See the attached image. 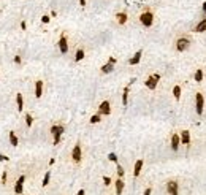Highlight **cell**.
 <instances>
[{
    "label": "cell",
    "mask_w": 206,
    "mask_h": 195,
    "mask_svg": "<svg viewBox=\"0 0 206 195\" xmlns=\"http://www.w3.org/2000/svg\"><path fill=\"white\" fill-rule=\"evenodd\" d=\"M165 190H167L168 195H179V182L176 181V179H170V181H167Z\"/></svg>",
    "instance_id": "cell-1"
},
{
    "label": "cell",
    "mask_w": 206,
    "mask_h": 195,
    "mask_svg": "<svg viewBox=\"0 0 206 195\" xmlns=\"http://www.w3.org/2000/svg\"><path fill=\"white\" fill-rule=\"evenodd\" d=\"M140 22L144 25V27H151L152 22H154V14L151 11H144V13L140 14Z\"/></svg>",
    "instance_id": "cell-2"
},
{
    "label": "cell",
    "mask_w": 206,
    "mask_h": 195,
    "mask_svg": "<svg viewBox=\"0 0 206 195\" xmlns=\"http://www.w3.org/2000/svg\"><path fill=\"white\" fill-rule=\"evenodd\" d=\"M203 108H205V97H203L201 92H197L195 95V111L198 116L203 114Z\"/></svg>",
    "instance_id": "cell-3"
},
{
    "label": "cell",
    "mask_w": 206,
    "mask_h": 195,
    "mask_svg": "<svg viewBox=\"0 0 206 195\" xmlns=\"http://www.w3.org/2000/svg\"><path fill=\"white\" fill-rule=\"evenodd\" d=\"M160 81V75L159 73H154V75H151L146 81H144V84H146V87L151 90H155V87H157V82Z\"/></svg>",
    "instance_id": "cell-4"
},
{
    "label": "cell",
    "mask_w": 206,
    "mask_h": 195,
    "mask_svg": "<svg viewBox=\"0 0 206 195\" xmlns=\"http://www.w3.org/2000/svg\"><path fill=\"white\" fill-rule=\"evenodd\" d=\"M64 130H65V127H64V125H52L51 127V133H52V137H54V144H59L60 137H62V133H64Z\"/></svg>",
    "instance_id": "cell-5"
},
{
    "label": "cell",
    "mask_w": 206,
    "mask_h": 195,
    "mask_svg": "<svg viewBox=\"0 0 206 195\" xmlns=\"http://www.w3.org/2000/svg\"><path fill=\"white\" fill-rule=\"evenodd\" d=\"M72 159H73V162H75V164H79V162H81V159H82L81 143H76V144H75V147H73V151H72Z\"/></svg>",
    "instance_id": "cell-6"
},
{
    "label": "cell",
    "mask_w": 206,
    "mask_h": 195,
    "mask_svg": "<svg viewBox=\"0 0 206 195\" xmlns=\"http://www.w3.org/2000/svg\"><path fill=\"white\" fill-rule=\"evenodd\" d=\"M110 113H111V103L108 102V100H105V102H102L98 106V114H102V116H110Z\"/></svg>",
    "instance_id": "cell-7"
},
{
    "label": "cell",
    "mask_w": 206,
    "mask_h": 195,
    "mask_svg": "<svg viewBox=\"0 0 206 195\" xmlns=\"http://www.w3.org/2000/svg\"><path fill=\"white\" fill-rule=\"evenodd\" d=\"M59 51L62 52V54H67L68 52V41H67V37H65V34H62L60 35V38H59Z\"/></svg>",
    "instance_id": "cell-8"
},
{
    "label": "cell",
    "mask_w": 206,
    "mask_h": 195,
    "mask_svg": "<svg viewBox=\"0 0 206 195\" xmlns=\"http://www.w3.org/2000/svg\"><path fill=\"white\" fill-rule=\"evenodd\" d=\"M24 181H25V175H21L19 178H17L16 184H14V194L16 195H21L24 192Z\"/></svg>",
    "instance_id": "cell-9"
},
{
    "label": "cell",
    "mask_w": 206,
    "mask_h": 195,
    "mask_svg": "<svg viewBox=\"0 0 206 195\" xmlns=\"http://www.w3.org/2000/svg\"><path fill=\"white\" fill-rule=\"evenodd\" d=\"M189 45H190L189 38H179V40L176 41V49H178L179 52H184L185 49L189 48Z\"/></svg>",
    "instance_id": "cell-10"
},
{
    "label": "cell",
    "mask_w": 206,
    "mask_h": 195,
    "mask_svg": "<svg viewBox=\"0 0 206 195\" xmlns=\"http://www.w3.org/2000/svg\"><path fill=\"white\" fill-rule=\"evenodd\" d=\"M143 165H144V160L143 159H138L136 162H135V168H133V176L135 178H138L141 173V170H143Z\"/></svg>",
    "instance_id": "cell-11"
},
{
    "label": "cell",
    "mask_w": 206,
    "mask_h": 195,
    "mask_svg": "<svg viewBox=\"0 0 206 195\" xmlns=\"http://www.w3.org/2000/svg\"><path fill=\"white\" fill-rule=\"evenodd\" d=\"M179 144H181V137L178 133H173L171 135V149L173 151H178L179 149Z\"/></svg>",
    "instance_id": "cell-12"
},
{
    "label": "cell",
    "mask_w": 206,
    "mask_h": 195,
    "mask_svg": "<svg viewBox=\"0 0 206 195\" xmlns=\"http://www.w3.org/2000/svg\"><path fill=\"white\" fill-rule=\"evenodd\" d=\"M41 95H43V81L38 79V81L35 82V97L41 99Z\"/></svg>",
    "instance_id": "cell-13"
},
{
    "label": "cell",
    "mask_w": 206,
    "mask_h": 195,
    "mask_svg": "<svg viewBox=\"0 0 206 195\" xmlns=\"http://www.w3.org/2000/svg\"><path fill=\"white\" fill-rule=\"evenodd\" d=\"M179 137H181V143L182 144H187V146L190 144V132L189 130H182Z\"/></svg>",
    "instance_id": "cell-14"
},
{
    "label": "cell",
    "mask_w": 206,
    "mask_h": 195,
    "mask_svg": "<svg viewBox=\"0 0 206 195\" xmlns=\"http://www.w3.org/2000/svg\"><path fill=\"white\" fill-rule=\"evenodd\" d=\"M141 56H143V49H140V51H136L135 52V56L128 60V65H136V64H140V60H141Z\"/></svg>",
    "instance_id": "cell-15"
},
{
    "label": "cell",
    "mask_w": 206,
    "mask_h": 195,
    "mask_svg": "<svg viewBox=\"0 0 206 195\" xmlns=\"http://www.w3.org/2000/svg\"><path fill=\"white\" fill-rule=\"evenodd\" d=\"M193 32H198V34H201V32H206V17H205L203 21H200L198 24L195 25Z\"/></svg>",
    "instance_id": "cell-16"
},
{
    "label": "cell",
    "mask_w": 206,
    "mask_h": 195,
    "mask_svg": "<svg viewBox=\"0 0 206 195\" xmlns=\"http://www.w3.org/2000/svg\"><path fill=\"white\" fill-rule=\"evenodd\" d=\"M113 70H114V64H111V62H106L105 65L100 67V72L102 73H111Z\"/></svg>",
    "instance_id": "cell-17"
},
{
    "label": "cell",
    "mask_w": 206,
    "mask_h": 195,
    "mask_svg": "<svg viewBox=\"0 0 206 195\" xmlns=\"http://www.w3.org/2000/svg\"><path fill=\"white\" fill-rule=\"evenodd\" d=\"M116 19H117V22H119L120 25H124L125 22H127V19H128V17H127V13H124V11H122V13H117V14H116Z\"/></svg>",
    "instance_id": "cell-18"
},
{
    "label": "cell",
    "mask_w": 206,
    "mask_h": 195,
    "mask_svg": "<svg viewBox=\"0 0 206 195\" xmlns=\"http://www.w3.org/2000/svg\"><path fill=\"white\" fill-rule=\"evenodd\" d=\"M16 105H17V111L24 110V99H22V94H17L16 95Z\"/></svg>",
    "instance_id": "cell-19"
},
{
    "label": "cell",
    "mask_w": 206,
    "mask_h": 195,
    "mask_svg": "<svg viewBox=\"0 0 206 195\" xmlns=\"http://www.w3.org/2000/svg\"><path fill=\"white\" fill-rule=\"evenodd\" d=\"M122 190H124V181H122V178H117V181H116V195H122Z\"/></svg>",
    "instance_id": "cell-20"
},
{
    "label": "cell",
    "mask_w": 206,
    "mask_h": 195,
    "mask_svg": "<svg viewBox=\"0 0 206 195\" xmlns=\"http://www.w3.org/2000/svg\"><path fill=\"white\" fill-rule=\"evenodd\" d=\"M128 89H130L128 86L124 87V94H122V105L124 106H127V103H128Z\"/></svg>",
    "instance_id": "cell-21"
},
{
    "label": "cell",
    "mask_w": 206,
    "mask_h": 195,
    "mask_svg": "<svg viewBox=\"0 0 206 195\" xmlns=\"http://www.w3.org/2000/svg\"><path fill=\"white\" fill-rule=\"evenodd\" d=\"M10 143H11V146H14V147H16L17 144H19V140H17L16 133H14L13 130H11V132H10Z\"/></svg>",
    "instance_id": "cell-22"
},
{
    "label": "cell",
    "mask_w": 206,
    "mask_h": 195,
    "mask_svg": "<svg viewBox=\"0 0 206 195\" xmlns=\"http://www.w3.org/2000/svg\"><path fill=\"white\" fill-rule=\"evenodd\" d=\"M193 79H195L197 82H201L203 81V70L201 68H198L195 72V75H193Z\"/></svg>",
    "instance_id": "cell-23"
},
{
    "label": "cell",
    "mask_w": 206,
    "mask_h": 195,
    "mask_svg": "<svg viewBox=\"0 0 206 195\" xmlns=\"http://www.w3.org/2000/svg\"><path fill=\"white\" fill-rule=\"evenodd\" d=\"M82 59H84V49L79 48L78 51H76V56H75V62H81Z\"/></svg>",
    "instance_id": "cell-24"
},
{
    "label": "cell",
    "mask_w": 206,
    "mask_h": 195,
    "mask_svg": "<svg viewBox=\"0 0 206 195\" xmlns=\"http://www.w3.org/2000/svg\"><path fill=\"white\" fill-rule=\"evenodd\" d=\"M173 95H175L176 100L181 99V86H175V87H173Z\"/></svg>",
    "instance_id": "cell-25"
},
{
    "label": "cell",
    "mask_w": 206,
    "mask_h": 195,
    "mask_svg": "<svg viewBox=\"0 0 206 195\" xmlns=\"http://www.w3.org/2000/svg\"><path fill=\"white\" fill-rule=\"evenodd\" d=\"M49 179H51V171H46V175H45V178H43L41 186H43V187H46V186L49 184Z\"/></svg>",
    "instance_id": "cell-26"
},
{
    "label": "cell",
    "mask_w": 206,
    "mask_h": 195,
    "mask_svg": "<svg viewBox=\"0 0 206 195\" xmlns=\"http://www.w3.org/2000/svg\"><path fill=\"white\" fill-rule=\"evenodd\" d=\"M25 124H27V127H32V124H33V117H32L30 113L25 114Z\"/></svg>",
    "instance_id": "cell-27"
},
{
    "label": "cell",
    "mask_w": 206,
    "mask_h": 195,
    "mask_svg": "<svg viewBox=\"0 0 206 195\" xmlns=\"http://www.w3.org/2000/svg\"><path fill=\"white\" fill-rule=\"evenodd\" d=\"M100 117H102V114H94L92 117H90V124H97V122H100Z\"/></svg>",
    "instance_id": "cell-28"
},
{
    "label": "cell",
    "mask_w": 206,
    "mask_h": 195,
    "mask_svg": "<svg viewBox=\"0 0 206 195\" xmlns=\"http://www.w3.org/2000/svg\"><path fill=\"white\" fill-rule=\"evenodd\" d=\"M117 178H124V173H125V171H124V168H122V165H119L117 164Z\"/></svg>",
    "instance_id": "cell-29"
},
{
    "label": "cell",
    "mask_w": 206,
    "mask_h": 195,
    "mask_svg": "<svg viewBox=\"0 0 206 195\" xmlns=\"http://www.w3.org/2000/svg\"><path fill=\"white\" fill-rule=\"evenodd\" d=\"M108 159H110L111 162H114V164H119V162H117V155L114 154V152H110V154H108Z\"/></svg>",
    "instance_id": "cell-30"
},
{
    "label": "cell",
    "mask_w": 206,
    "mask_h": 195,
    "mask_svg": "<svg viewBox=\"0 0 206 195\" xmlns=\"http://www.w3.org/2000/svg\"><path fill=\"white\" fill-rule=\"evenodd\" d=\"M103 184H105V186H110L111 184V178H110V176H103Z\"/></svg>",
    "instance_id": "cell-31"
},
{
    "label": "cell",
    "mask_w": 206,
    "mask_h": 195,
    "mask_svg": "<svg viewBox=\"0 0 206 195\" xmlns=\"http://www.w3.org/2000/svg\"><path fill=\"white\" fill-rule=\"evenodd\" d=\"M7 178H8L7 171H3V173H2V184H7Z\"/></svg>",
    "instance_id": "cell-32"
},
{
    "label": "cell",
    "mask_w": 206,
    "mask_h": 195,
    "mask_svg": "<svg viewBox=\"0 0 206 195\" xmlns=\"http://www.w3.org/2000/svg\"><path fill=\"white\" fill-rule=\"evenodd\" d=\"M41 21H43V22H45V24H48L49 21H51V17H49V16H48V14H45V16L41 17Z\"/></svg>",
    "instance_id": "cell-33"
},
{
    "label": "cell",
    "mask_w": 206,
    "mask_h": 195,
    "mask_svg": "<svg viewBox=\"0 0 206 195\" xmlns=\"http://www.w3.org/2000/svg\"><path fill=\"white\" fill-rule=\"evenodd\" d=\"M10 160V157H7L5 154H0V162H8Z\"/></svg>",
    "instance_id": "cell-34"
},
{
    "label": "cell",
    "mask_w": 206,
    "mask_h": 195,
    "mask_svg": "<svg viewBox=\"0 0 206 195\" xmlns=\"http://www.w3.org/2000/svg\"><path fill=\"white\" fill-rule=\"evenodd\" d=\"M152 194V187H146L144 189V194L143 195H151Z\"/></svg>",
    "instance_id": "cell-35"
},
{
    "label": "cell",
    "mask_w": 206,
    "mask_h": 195,
    "mask_svg": "<svg viewBox=\"0 0 206 195\" xmlns=\"http://www.w3.org/2000/svg\"><path fill=\"white\" fill-rule=\"evenodd\" d=\"M14 64H21V56H14Z\"/></svg>",
    "instance_id": "cell-36"
},
{
    "label": "cell",
    "mask_w": 206,
    "mask_h": 195,
    "mask_svg": "<svg viewBox=\"0 0 206 195\" xmlns=\"http://www.w3.org/2000/svg\"><path fill=\"white\" fill-rule=\"evenodd\" d=\"M21 29H22V30H25V29H27V22H25V21H22V22H21Z\"/></svg>",
    "instance_id": "cell-37"
},
{
    "label": "cell",
    "mask_w": 206,
    "mask_h": 195,
    "mask_svg": "<svg viewBox=\"0 0 206 195\" xmlns=\"http://www.w3.org/2000/svg\"><path fill=\"white\" fill-rule=\"evenodd\" d=\"M76 195H86V192H84V189H79V190H78V194H76Z\"/></svg>",
    "instance_id": "cell-38"
},
{
    "label": "cell",
    "mask_w": 206,
    "mask_h": 195,
    "mask_svg": "<svg viewBox=\"0 0 206 195\" xmlns=\"http://www.w3.org/2000/svg\"><path fill=\"white\" fill-rule=\"evenodd\" d=\"M108 62H111V64H116V57H110V59H108Z\"/></svg>",
    "instance_id": "cell-39"
},
{
    "label": "cell",
    "mask_w": 206,
    "mask_h": 195,
    "mask_svg": "<svg viewBox=\"0 0 206 195\" xmlns=\"http://www.w3.org/2000/svg\"><path fill=\"white\" fill-rule=\"evenodd\" d=\"M79 5H81V7L84 8V7H86V0H79Z\"/></svg>",
    "instance_id": "cell-40"
},
{
    "label": "cell",
    "mask_w": 206,
    "mask_h": 195,
    "mask_svg": "<svg viewBox=\"0 0 206 195\" xmlns=\"http://www.w3.org/2000/svg\"><path fill=\"white\" fill-rule=\"evenodd\" d=\"M203 13L206 14V2H203Z\"/></svg>",
    "instance_id": "cell-41"
}]
</instances>
